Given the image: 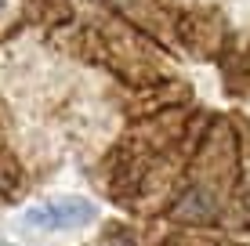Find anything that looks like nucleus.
Masks as SVG:
<instances>
[{
	"mask_svg": "<svg viewBox=\"0 0 250 246\" xmlns=\"http://www.w3.org/2000/svg\"><path fill=\"white\" fill-rule=\"evenodd\" d=\"M94 217H98V207L87 199H55V203H44V207H33L25 214V225L47 228V232H65V228L91 225Z\"/></svg>",
	"mask_w": 250,
	"mask_h": 246,
	"instance_id": "1",
	"label": "nucleus"
},
{
	"mask_svg": "<svg viewBox=\"0 0 250 246\" xmlns=\"http://www.w3.org/2000/svg\"><path fill=\"white\" fill-rule=\"evenodd\" d=\"M178 217H188V221H192V217H200V221H207V217L214 214V203L203 196V192H188V196L178 203V210H174Z\"/></svg>",
	"mask_w": 250,
	"mask_h": 246,
	"instance_id": "2",
	"label": "nucleus"
},
{
	"mask_svg": "<svg viewBox=\"0 0 250 246\" xmlns=\"http://www.w3.org/2000/svg\"><path fill=\"white\" fill-rule=\"evenodd\" d=\"M102 246H134V239H131L127 232H109V235H105V243H102Z\"/></svg>",
	"mask_w": 250,
	"mask_h": 246,
	"instance_id": "3",
	"label": "nucleus"
}]
</instances>
